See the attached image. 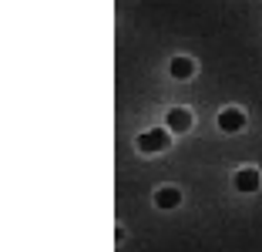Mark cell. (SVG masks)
I'll return each instance as SVG.
<instances>
[{"label": "cell", "mask_w": 262, "mask_h": 252, "mask_svg": "<svg viewBox=\"0 0 262 252\" xmlns=\"http://www.w3.org/2000/svg\"><path fill=\"white\" fill-rule=\"evenodd\" d=\"M168 71H171V77H178V81H188V77L195 74V61L192 57H171Z\"/></svg>", "instance_id": "8992f818"}, {"label": "cell", "mask_w": 262, "mask_h": 252, "mask_svg": "<svg viewBox=\"0 0 262 252\" xmlns=\"http://www.w3.org/2000/svg\"><path fill=\"white\" fill-rule=\"evenodd\" d=\"M259 185H262L259 168H239V172H235V192L252 195V192H259Z\"/></svg>", "instance_id": "7a4b0ae2"}, {"label": "cell", "mask_w": 262, "mask_h": 252, "mask_svg": "<svg viewBox=\"0 0 262 252\" xmlns=\"http://www.w3.org/2000/svg\"><path fill=\"white\" fill-rule=\"evenodd\" d=\"M165 128L175 131V135L188 131V128H192V111H188V108H171L168 115H165Z\"/></svg>", "instance_id": "3957f363"}, {"label": "cell", "mask_w": 262, "mask_h": 252, "mask_svg": "<svg viewBox=\"0 0 262 252\" xmlns=\"http://www.w3.org/2000/svg\"><path fill=\"white\" fill-rule=\"evenodd\" d=\"M155 205L165 208V212H168V208H178L182 205V192H178L175 185H162V188L155 192Z\"/></svg>", "instance_id": "5b68a950"}, {"label": "cell", "mask_w": 262, "mask_h": 252, "mask_svg": "<svg viewBox=\"0 0 262 252\" xmlns=\"http://www.w3.org/2000/svg\"><path fill=\"white\" fill-rule=\"evenodd\" d=\"M168 145H171L168 128H155V131L138 135V152H145V155H158V152H165Z\"/></svg>", "instance_id": "6da1fadb"}, {"label": "cell", "mask_w": 262, "mask_h": 252, "mask_svg": "<svg viewBox=\"0 0 262 252\" xmlns=\"http://www.w3.org/2000/svg\"><path fill=\"white\" fill-rule=\"evenodd\" d=\"M219 128H222L225 135L242 131V128H246V115H242L239 108H222V111H219Z\"/></svg>", "instance_id": "277c9868"}]
</instances>
